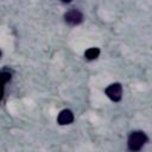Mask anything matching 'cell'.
Here are the masks:
<instances>
[{
	"label": "cell",
	"mask_w": 152,
	"mask_h": 152,
	"mask_svg": "<svg viewBox=\"0 0 152 152\" xmlns=\"http://www.w3.org/2000/svg\"><path fill=\"white\" fill-rule=\"evenodd\" d=\"M64 19H65V21H66L68 24H70V25H77V24L82 23V20H83V14H82L78 10L72 8V10L68 11V12L64 14Z\"/></svg>",
	"instance_id": "obj_3"
},
{
	"label": "cell",
	"mask_w": 152,
	"mask_h": 152,
	"mask_svg": "<svg viewBox=\"0 0 152 152\" xmlns=\"http://www.w3.org/2000/svg\"><path fill=\"white\" fill-rule=\"evenodd\" d=\"M106 95L114 102H119L122 97V87L120 83H113L106 88Z\"/></svg>",
	"instance_id": "obj_2"
},
{
	"label": "cell",
	"mask_w": 152,
	"mask_h": 152,
	"mask_svg": "<svg viewBox=\"0 0 152 152\" xmlns=\"http://www.w3.org/2000/svg\"><path fill=\"white\" fill-rule=\"evenodd\" d=\"M148 138L142 131H134L129 134L127 140V147L131 152H138L147 142Z\"/></svg>",
	"instance_id": "obj_1"
},
{
	"label": "cell",
	"mask_w": 152,
	"mask_h": 152,
	"mask_svg": "<svg viewBox=\"0 0 152 152\" xmlns=\"http://www.w3.org/2000/svg\"><path fill=\"white\" fill-rule=\"evenodd\" d=\"M100 55V49L99 48H89L86 52H84V57L89 61H93V59H96Z\"/></svg>",
	"instance_id": "obj_5"
},
{
	"label": "cell",
	"mask_w": 152,
	"mask_h": 152,
	"mask_svg": "<svg viewBox=\"0 0 152 152\" xmlns=\"http://www.w3.org/2000/svg\"><path fill=\"white\" fill-rule=\"evenodd\" d=\"M72 121H74V114L69 109H63L57 116V122L59 125H69Z\"/></svg>",
	"instance_id": "obj_4"
},
{
	"label": "cell",
	"mask_w": 152,
	"mask_h": 152,
	"mask_svg": "<svg viewBox=\"0 0 152 152\" xmlns=\"http://www.w3.org/2000/svg\"><path fill=\"white\" fill-rule=\"evenodd\" d=\"M1 75H2V84L5 86L11 80V71L7 70V69H4L2 72H1Z\"/></svg>",
	"instance_id": "obj_6"
}]
</instances>
